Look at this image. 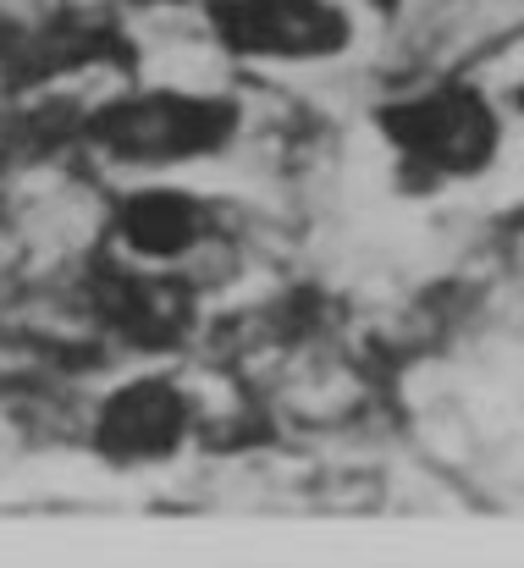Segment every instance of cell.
Wrapping results in <instances>:
<instances>
[{
	"instance_id": "8992f818",
	"label": "cell",
	"mask_w": 524,
	"mask_h": 568,
	"mask_svg": "<svg viewBox=\"0 0 524 568\" xmlns=\"http://www.w3.org/2000/svg\"><path fill=\"white\" fill-rule=\"evenodd\" d=\"M210 215L193 193L182 189H139L122 199L117 210V237L139 254V260H177L204 237Z\"/></svg>"
},
{
	"instance_id": "9c48e42d",
	"label": "cell",
	"mask_w": 524,
	"mask_h": 568,
	"mask_svg": "<svg viewBox=\"0 0 524 568\" xmlns=\"http://www.w3.org/2000/svg\"><path fill=\"white\" fill-rule=\"evenodd\" d=\"M139 6H155V0H139Z\"/></svg>"
},
{
	"instance_id": "ba28073f",
	"label": "cell",
	"mask_w": 524,
	"mask_h": 568,
	"mask_svg": "<svg viewBox=\"0 0 524 568\" xmlns=\"http://www.w3.org/2000/svg\"><path fill=\"white\" fill-rule=\"evenodd\" d=\"M520 111H524V89H520Z\"/></svg>"
},
{
	"instance_id": "5b68a950",
	"label": "cell",
	"mask_w": 524,
	"mask_h": 568,
	"mask_svg": "<svg viewBox=\"0 0 524 568\" xmlns=\"http://www.w3.org/2000/svg\"><path fill=\"white\" fill-rule=\"evenodd\" d=\"M89 298L100 321L133 348H172L188 332V287H177L167 276H150L133 265H100L89 282Z\"/></svg>"
},
{
	"instance_id": "6da1fadb",
	"label": "cell",
	"mask_w": 524,
	"mask_h": 568,
	"mask_svg": "<svg viewBox=\"0 0 524 568\" xmlns=\"http://www.w3.org/2000/svg\"><path fill=\"white\" fill-rule=\"evenodd\" d=\"M238 128V111L210 94H177V89H144L100 105L89 116V139L117 155V161H144V166H172L215 155Z\"/></svg>"
},
{
	"instance_id": "52a82bcc",
	"label": "cell",
	"mask_w": 524,
	"mask_h": 568,
	"mask_svg": "<svg viewBox=\"0 0 524 568\" xmlns=\"http://www.w3.org/2000/svg\"><path fill=\"white\" fill-rule=\"evenodd\" d=\"M375 6H397V0H375Z\"/></svg>"
},
{
	"instance_id": "3957f363",
	"label": "cell",
	"mask_w": 524,
	"mask_h": 568,
	"mask_svg": "<svg viewBox=\"0 0 524 568\" xmlns=\"http://www.w3.org/2000/svg\"><path fill=\"white\" fill-rule=\"evenodd\" d=\"M215 33L238 55L321 61L349 44V11L332 0H204Z\"/></svg>"
},
{
	"instance_id": "277c9868",
	"label": "cell",
	"mask_w": 524,
	"mask_h": 568,
	"mask_svg": "<svg viewBox=\"0 0 524 568\" xmlns=\"http://www.w3.org/2000/svg\"><path fill=\"white\" fill-rule=\"evenodd\" d=\"M182 436H188V397L161 376L128 381L117 397H105V408H100V419H94V447H100L111 464H155V458H172Z\"/></svg>"
},
{
	"instance_id": "7a4b0ae2",
	"label": "cell",
	"mask_w": 524,
	"mask_h": 568,
	"mask_svg": "<svg viewBox=\"0 0 524 568\" xmlns=\"http://www.w3.org/2000/svg\"><path fill=\"white\" fill-rule=\"evenodd\" d=\"M386 139L403 150L409 166H431L447 178H470L497 155V111L475 89H425L397 100L381 116Z\"/></svg>"
}]
</instances>
